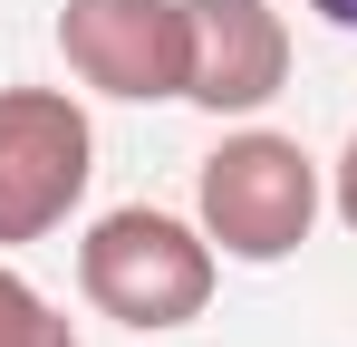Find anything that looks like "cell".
<instances>
[{"label":"cell","instance_id":"1","mask_svg":"<svg viewBox=\"0 0 357 347\" xmlns=\"http://www.w3.org/2000/svg\"><path fill=\"white\" fill-rule=\"evenodd\" d=\"M213 280H222L213 231L183 222V213H155V203H116V213H97L87 241H77L87 309L116 318V328H135V338L193 328V318L213 309Z\"/></svg>","mask_w":357,"mask_h":347},{"label":"cell","instance_id":"2","mask_svg":"<svg viewBox=\"0 0 357 347\" xmlns=\"http://www.w3.org/2000/svg\"><path fill=\"white\" fill-rule=\"evenodd\" d=\"M319 203H328V183L309 164V145L299 135H271V125L222 135L203 155V174H193V222L213 231L222 261H251V270L290 261L299 241L319 231Z\"/></svg>","mask_w":357,"mask_h":347},{"label":"cell","instance_id":"3","mask_svg":"<svg viewBox=\"0 0 357 347\" xmlns=\"http://www.w3.org/2000/svg\"><path fill=\"white\" fill-rule=\"evenodd\" d=\"M97 125L68 87H0V251L49 241L87 203Z\"/></svg>","mask_w":357,"mask_h":347},{"label":"cell","instance_id":"4","mask_svg":"<svg viewBox=\"0 0 357 347\" xmlns=\"http://www.w3.org/2000/svg\"><path fill=\"white\" fill-rule=\"evenodd\" d=\"M59 58L116 107L183 97V0H59Z\"/></svg>","mask_w":357,"mask_h":347},{"label":"cell","instance_id":"5","mask_svg":"<svg viewBox=\"0 0 357 347\" xmlns=\"http://www.w3.org/2000/svg\"><path fill=\"white\" fill-rule=\"evenodd\" d=\"M290 87V20L271 0H183V97L203 116H261Z\"/></svg>","mask_w":357,"mask_h":347},{"label":"cell","instance_id":"6","mask_svg":"<svg viewBox=\"0 0 357 347\" xmlns=\"http://www.w3.org/2000/svg\"><path fill=\"white\" fill-rule=\"evenodd\" d=\"M0 347H87V338H77V318H59L39 289L0 261Z\"/></svg>","mask_w":357,"mask_h":347},{"label":"cell","instance_id":"7","mask_svg":"<svg viewBox=\"0 0 357 347\" xmlns=\"http://www.w3.org/2000/svg\"><path fill=\"white\" fill-rule=\"evenodd\" d=\"M328 203H338V222L357 231V135L338 145V164H328Z\"/></svg>","mask_w":357,"mask_h":347},{"label":"cell","instance_id":"8","mask_svg":"<svg viewBox=\"0 0 357 347\" xmlns=\"http://www.w3.org/2000/svg\"><path fill=\"white\" fill-rule=\"evenodd\" d=\"M299 10H319L328 29H357V0H299Z\"/></svg>","mask_w":357,"mask_h":347}]
</instances>
